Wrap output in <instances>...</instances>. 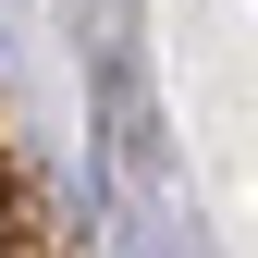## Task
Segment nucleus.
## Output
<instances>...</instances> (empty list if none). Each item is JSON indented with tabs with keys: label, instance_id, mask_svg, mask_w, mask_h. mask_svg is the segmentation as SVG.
I'll return each mask as SVG.
<instances>
[{
	"label": "nucleus",
	"instance_id": "obj_1",
	"mask_svg": "<svg viewBox=\"0 0 258 258\" xmlns=\"http://www.w3.org/2000/svg\"><path fill=\"white\" fill-rule=\"evenodd\" d=\"M0 246H49V197L13 172V160H0Z\"/></svg>",
	"mask_w": 258,
	"mask_h": 258
}]
</instances>
